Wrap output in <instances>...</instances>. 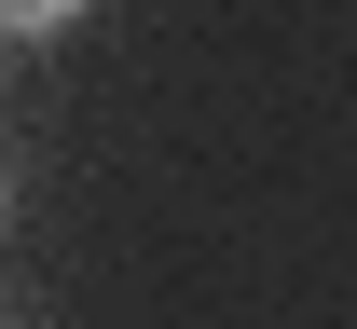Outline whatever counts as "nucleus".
I'll list each match as a JSON object with an SVG mask.
<instances>
[{"instance_id":"f257e3e1","label":"nucleus","mask_w":357,"mask_h":329,"mask_svg":"<svg viewBox=\"0 0 357 329\" xmlns=\"http://www.w3.org/2000/svg\"><path fill=\"white\" fill-rule=\"evenodd\" d=\"M83 0H0V42H42V28H69Z\"/></svg>"}]
</instances>
